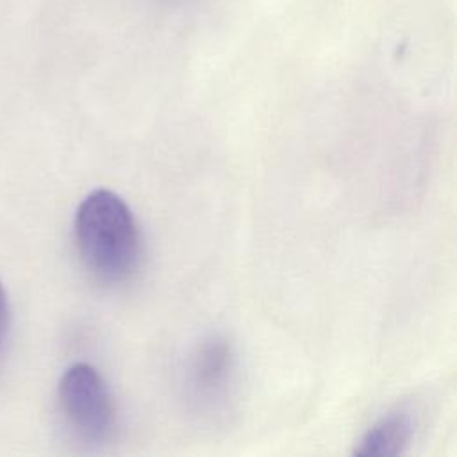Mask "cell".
Here are the masks:
<instances>
[{
	"mask_svg": "<svg viewBox=\"0 0 457 457\" xmlns=\"http://www.w3.org/2000/svg\"><path fill=\"white\" fill-rule=\"evenodd\" d=\"M414 437V414L407 407H398L373 423L355 446V455L396 457L407 452Z\"/></svg>",
	"mask_w": 457,
	"mask_h": 457,
	"instance_id": "cell-4",
	"label": "cell"
},
{
	"mask_svg": "<svg viewBox=\"0 0 457 457\" xmlns=\"http://www.w3.org/2000/svg\"><path fill=\"white\" fill-rule=\"evenodd\" d=\"M61 412L79 437L89 443L105 441L114 427V405L98 370L75 362L62 373L57 386Z\"/></svg>",
	"mask_w": 457,
	"mask_h": 457,
	"instance_id": "cell-2",
	"label": "cell"
},
{
	"mask_svg": "<svg viewBox=\"0 0 457 457\" xmlns=\"http://www.w3.org/2000/svg\"><path fill=\"white\" fill-rule=\"evenodd\" d=\"M234 357L221 337L205 339L195 352L187 370V387L195 402L212 407L225 400L232 382Z\"/></svg>",
	"mask_w": 457,
	"mask_h": 457,
	"instance_id": "cell-3",
	"label": "cell"
},
{
	"mask_svg": "<svg viewBox=\"0 0 457 457\" xmlns=\"http://www.w3.org/2000/svg\"><path fill=\"white\" fill-rule=\"evenodd\" d=\"M5 323H7V298H5L4 286L0 282V339L5 332Z\"/></svg>",
	"mask_w": 457,
	"mask_h": 457,
	"instance_id": "cell-5",
	"label": "cell"
},
{
	"mask_svg": "<svg viewBox=\"0 0 457 457\" xmlns=\"http://www.w3.org/2000/svg\"><path fill=\"white\" fill-rule=\"evenodd\" d=\"M75 243L86 268L102 282L127 280L141 259V236L125 200L95 189L77 207Z\"/></svg>",
	"mask_w": 457,
	"mask_h": 457,
	"instance_id": "cell-1",
	"label": "cell"
}]
</instances>
